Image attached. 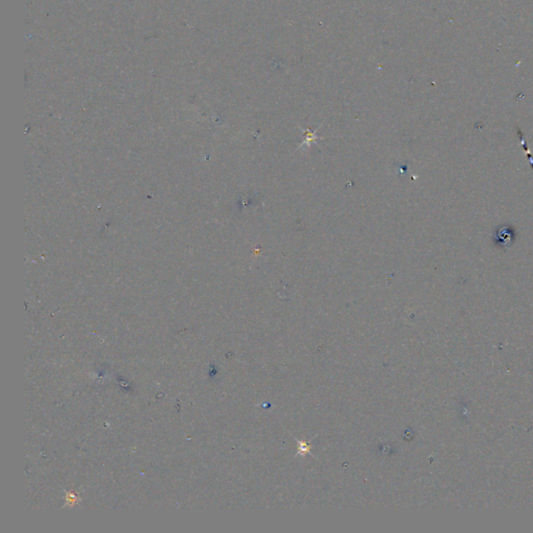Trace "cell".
<instances>
[{
    "instance_id": "obj_1",
    "label": "cell",
    "mask_w": 533,
    "mask_h": 533,
    "mask_svg": "<svg viewBox=\"0 0 533 533\" xmlns=\"http://www.w3.org/2000/svg\"><path fill=\"white\" fill-rule=\"evenodd\" d=\"M516 237L514 228L510 225H502L496 229L493 234V242L498 248L507 249L513 244Z\"/></svg>"
}]
</instances>
